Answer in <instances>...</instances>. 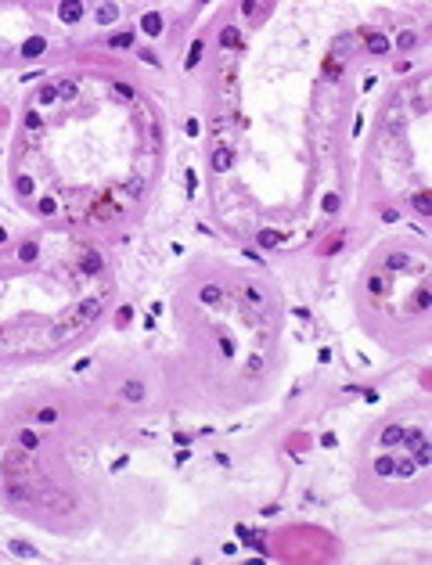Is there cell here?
I'll return each mask as SVG.
<instances>
[{
  "mask_svg": "<svg viewBox=\"0 0 432 565\" xmlns=\"http://www.w3.org/2000/svg\"><path fill=\"white\" fill-rule=\"evenodd\" d=\"M83 15H87V8L80 4V0H65V4H58V18H61L65 25L83 22Z\"/></svg>",
  "mask_w": 432,
  "mask_h": 565,
  "instance_id": "cell-1",
  "label": "cell"
},
{
  "mask_svg": "<svg viewBox=\"0 0 432 565\" xmlns=\"http://www.w3.org/2000/svg\"><path fill=\"white\" fill-rule=\"evenodd\" d=\"M230 166H234V151H230V148H216V151H213V170H216V173H227Z\"/></svg>",
  "mask_w": 432,
  "mask_h": 565,
  "instance_id": "cell-2",
  "label": "cell"
},
{
  "mask_svg": "<svg viewBox=\"0 0 432 565\" xmlns=\"http://www.w3.org/2000/svg\"><path fill=\"white\" fill-rule=\"evenodd\" d=\"M44 51H47V40H44V36H29L25 44H22V54H25V58H40Z\"/></svg>",
  "mask_w": 432,
  "mask_h": 565,
  "instance_id": "cell-3",
  "label": "cell"
},
{
  "mask_svg": "<svg viewBox=\"0 0 432 565\" xmlns=\"http://www.w3.org/2000/svg\"><path fill=\"white\" fill-rule=\"evenodd\" d=\"M119 396H123L126 403H141V400H144V382H126Z\"/></svg>",
  "mask_w": 432,
  "mask_h": 565,
  "instance_id": "cell-4",
  "label": "cell"
},
{
  "mask_svg": "<svg viewBox=\"0 0 432 565\" xmlns=\"http://www.w3.org/2000/svg\"><path fill=\"white\" fill-rule=\"evenodd\" d=\"M119 22V8L115 4H101L97 8V25H115Z\"/></svg>",
  "mask_w": 432,
  "mask_h": 565,
  "instance_id": "cell-5",
  "label": "cell"
},
{
  "mask_svg": "<svg viewBox=\"0 0 432 565\" xmlns=\"http://www.w3.org/2000/svg\"><path fill=\"white\" fill-rule=\"evenodd\" d=\"M141 25H144V32H148V36H159V32H162V15L148 11V15L141 18Z\"/></svg>",
  "mask_w": 432,
  "mask_h": 565,
  "instance_id": "cell-6",
  "label": "cell"
},
{
  "mask_svg": "<svg viewBox=\"0 0 432 565\" xmlns=\"http://www.w3.org/2000/svg\"><path fill=\"white\" fill-rule=\"evenodd\" d=\"M414 457H400V461H392V475H400V479H411L414 475Z\"/></svg>",
  "mask_w": 432,
  "mask_h": 565,
  "instance_id": "cell-7",
  "label": "cell"
},
{
  "mask_svg": "<svg viewBox=\"0 0 432 565\" xmlns=\"http://www.w3.org/2000/svg\"><path fill=\"white\" fill-rule=\"evenodd\" d=\"M396 47H400L404 54H407V51H414V47H418V32H411V29H404V32L396 36Z\"/></svg>",
  "mask_w": 432,
  "mask_h": 565,
  "instance_id": "cell-8",
  "label": "cell"
},
{
  "mask_svg": "<svg viewBox=\"0 0 432 565\" xmlns=\"http://www.w3.org/2000/svg\"><path fill=\"white\" fill-rule=\"evenodd\" d=\"M414 209H418L421 216H432V194H428V191H418V194H414Z\"/></svg>",
  "mask_w": 432,
  "mask_h": 565,
  "instance_id": "cell-9",
  "label": "cell"
},
{
  "mask_svg": "<svg viewBox=\"0 0 432 565\" xmlns=\"http://www.w3.org/2000/svg\"><path fill=\"white\" fill-rule=\"evenodd\" d=\"M202 54H206V44H202V40H194L191 51H187V61H184V65H187V69H194V65L202 61Z\"/></svg>",
  "mask_w": 432,
  "mask_h": 565,
  "instance_id": "cell-10",
  "label": "cell"
},
{
  "mask_svg": "<svg viewBox=\"0 0 432 565\" xmlns=\"http://www.w3.org/2000/svg\"><path fill=\"white\" fill-rule=\"evenodd\" d=\"M368 51H371V54H385V51H389V40H385L382 32L368 36Z\"/></svg>",
  "mask_w": 432,
  "mask_h": 565,
  "instance_id": "cell-11",
  "label": "cell"
},
{
  "mask_svg": "<svg viewBox=\"0 0 432 565\" xmlns=\"http://www.w3.org/2000/svg\"><path fill=\"white\" fill-rule=\"evenodd\" d=\"M421 443H425V428H411V432H404V447H407V450L421 447Z\"/></svg>",
  "mask_w": 432,
  "mask_h": 565,
  "instance_id": "cell-12",
  "label": "cell"
},
{
  "mask_svg": "<svg viewBox=\"0 0 432 565\" xmlns=\"http://www.w3.org/2000/svg\"><path fill=\"white\" fill-rule=\"evenodd\" d=\"M256 241H259L263 249H274V245H281V234H278V230H259Z\"/></svg>",
  "mask_w": 432,
  "mask_h": 565,
  "instance_id": "cell-13",
  "label": "cell"
},
{
  "mask_svg": "<svg viewBox=\"0 0 432 565\" xmlns=\"http://www.w3.org/2000/svg\"><path fill=\"white\" fill-rule=\"evenodd\" d=\"M404 439V428L400 425H385V432H382V443L385 447H392V443H400Z\"/></svg>",
  "mask_w": 432,
  "mask_h": 565,
  "instance_id": "cell-14",
  "label": "cell"
},
{
  "mask_svg": "<svg viewBox=\"0 0 432 565\" xmlns=\"http://www.w3.org/2000/svg\"><path fill=\"white\" fill-rule=\"evenodd\" d=\"M198 299H202V303H220V299H223V288H220V285H206V288L198 292Z\"/></svg>",
  "mask_w": 432,
  "mask_h": 565,
  "instance_id": "cell-15",
  "label": "cell"
},
{
  "mask_svg": "<svg viewBox=\"0 0 432 565\" xmlns=\"http://www.w3.org/2000/svg\"><path fill=\"white\" fill-rule=\"evenodd\" d=\"M97 310H101V299H87V303L80 306V320H94Z\"/></svg>",
  "mask_w": 432,
  "mask_h": 565,
  "instance_id": "cell-16",
  "label": "cell"
},
{
  "mask_svg": "<svg viewBox=\"0 0 432 565\" xmlns=\"http://www.w3.org/2000/svg\"><path fill=\"white\" fill-rule=\"evenodd\" d=\"M108 44H112V47H119V51H126V47H134V32H112Z\"/></svg>",
  "mask_w": 432,
  "mask_h": 565,
  "instance_id": "cell-17",
  "label": "cell"
},
{
  "mask_svg": "<svg viewBox=\"0 0 432 565\" xmlns=\"http://www.w3.org/2000/svg\"><path fill=\"white\" fill-rule=\"evenodd\" d=\"M411 454H414V464H432V447H428V443H421V447H414Z\"/></svg>",
  "mask_w": 432,
  "mask_h": 565,
  "instance_id": "cell-18",
  "label": "cell"
},
{
  "mask_svg": "<svg viewBox=\"0 0 432 565\" xmlns=\"http://www.w3.org/2000/svg\"><path fill=\"white\" fill-rule=\"evenodd\" d=\"M11 551H15L18 558H36V547L25 544V540H11Z\"/></svg>",
  "mask_w": 432,
  "mask_h": 565,
  "instance_id": "cell-19",
  "label": "cell"
},
{
  "mask_svg": "<svg viewBox=\"0 0 432 565\" xmlns=\"http://www.w3.org/2000/svg\"><path fill=\"white\" fill-rule=\"evenodd\" d=\"M428 303H432V295H428V288L421 285V288H418V295H414V306H418V313H428Z\"/></svg>",
  "mask_w": 432,
  "mask_h": 565,
  "instance_id": "cell-20",
  "label": "cell"
},
{
  "mask_svg": "<svg viewBox=\"0 0 432 565\" xmlns=\"http://www.w3.org/2000/svg\"><path fill=\"white\" fill-rule=\"evenodd\" d=\"M36 252H40V249H36V241H25V245L18 249V259H22V263H32Z\"/></svg>",
  "mask_w": 432,
  "mask_h": 565,
  "instance_id": "cell-21",
  "label": "cell"
},
{
  "mask_svg": "<svg viewBox=\"0 0 432 565\" xmlns=\"http://www.w3.org/2000/svg\"><path fill=\"white\" fill-rule=\"evenodd\" d=\"M220 44H223V47H238V29L227 25V29L220 32Z\"/></svg>",
  "mask_w": 432,
  "mask_h": 565,
  "instance_id": "cell-22",
  "label": "cell"
},
{
  "mask_svg": "<svg viewBox=\"0 0 432 565\" xmlns=\"http://www.w3.org/2000/svg\"><path fill=\"white\" fill-rule=\"evenodd\" d=\"M76 94H80V90H76V83H72V79H65V83H58V97H61V101H72Z\"/></svg>",
  "mask_w": 432,
  "mask_h": 565,
  "instance_id": "cell-23",
  "label": "cell"
},
{
  "mask_svg": "<svg viewBox=\"0 0 432 565\" xmlns=\"http://www.w3.org/2000/svg\"><path fill=\"white\" fill-rule=\"evenodd\" d=\"M392 461L396 457H375V475H392Z\"/></svg>",
  "mask_w": 432,
  "mask_h": 565,
  "instance_id": "cell-24",
  "label": "cell"
},
{
  "mask_svg": "<svg viewBox=\"0 0 432 565\" xmlns=\"http://www.w3.org/2000/svg\"><path fill=\"white\" fill-rule=\"evenodd\" d=\"M144 187H148V184H144L141 177H134V180L126 184V191H130V198H144Z\"/></svg>",
  "mask_w": 432,
  "mask_h": 565,
  "instance_id": "cell-25",
  "label": "cell"
},
{
  "mask_svg": "<svg viewBox=\"0 0 432 565\" xmlns=\"http://www.w3.org/2000/svg\"><path fill=\"white\" fill-rule=\"evenodd\" d=\"M385 267H389V270H407V256H404V252H392Z\"/></svg>",
  "mask_w": 432,
  "mask_h": 565,
  "instance_id": "cell-26",
  "label": "cell"
},
{
  "mask_svg": "<svg viewBox=\"0 0 432 565\" xmlns=\"http://www.w3.org/2000/svg\"><path fill=\"white\" fill-rule=\"evenodd\" d=\"M368 292H371V295H382V292H385V277H382V274H375V277L368 281Z\"/></svg>",
  "mask_w": 432,
  "mask_h": 565,
  "instance_id": "cell-27",
  "label": "cell"
},
{
  "mask_svg": "<svg viewBox=\"0 0 432 565\" xmlns=\"http://www.w3.org/2000/svg\"><path fill=\"white\" fill-rule=\"evenodd\" d=\"M36 421H40V425H54V421H58V411H54V407H44L40 414H36Z\"/></svg>",
  "mask_w": 432,
  "mask_h": 565,
  "instance_id": "cell-28",
  "label": "cell"
},
{
  "mask_svg": "<svg viewBox=\"0 0 432 565\" xmlns=\"http://www.w3.org/2000/svg\"><path fill=\"white\" fill-rule=\"evenodd\" d=\"M36 97H40V105H51V101L58 97V87H51V83H47V87H40V94H36Z\"/></svg>",
  "mask_w": 432,
  "mask_h": 565,
  "instance_id": "cell-29",
  "label": "cell"
},
{
  "mask_svg": "<svg viewBox=\"0 0 432 565\" xmlns=\"http://www.w3.org/2000/svg\"><path fill=\"white\" fill-rule=\"evenodd\" d=\"M83 270H87V274H97V270H101V259H97L94 252H87V256H83Z\"/></svg>",
  "mask_w": 432,
  "mask_h": 565,
  "instance_id": "cell-30",
  "label": "cell"
},
{
  "mask_svg": "<svg viewBox=\"0 0 432 565\" xmlns=\"http://www.w3.org/2000/svg\"><path fill=\"white\" fill-rule=\"evenodd\" d=\"M342 209V198L339 194H324V213H339Z\"/></svg>",
  "mask_w": 432,
  "mask_h": 565,
  "instance_id": "cell-31",
  "label": "cell"
},
{
  "mask_svg": "<svg viewBox=\"0 0 432 565\" xmlns=\"http://www.w3.org/2000/svg\"><path fill=\"white\" fill-rule=\"evenodd\" d=\"M36 443H40V436H36V432H29V428H25V432H22V447H25V450H32V447H36Z\"/></svg>",
  "mask_w": 432,
  "mask_h": 565,
  "instance_id": "cell-32",
  "label": "cell"
},
{
  "mask_svg": "<svg viewBox=\"0 0 432 565\" xmlns=\"http://www.w3.org/2000/svg\"><path fill=\"white\" fill-rule=\"evenodd\" d=\"M245 295H249V303H256V306L263 303V292H259L256 285H245Z\"/></svg>",
  "mask_w": 432,
  "mask_h": 565,
  "instance_id": "cell-33",
  "label": "cell"
},
{
  "mask_svg": "<svg viewBox=\"0 0 432 565\" xmlns=\"http://www.w3.org/2000/svg\"><path fill=\"white\" fill-rule=\"evenodd\" d=\"M54 209H58V202H54V198H40V213H44V216H51Z\"/></svg>",
  "mask_w": 432,
  "mask_h": 565,
  "instance_id": "cell-34",
  "label": "cell"
},
{
  "mask_svg": "<svg viewBox=\"0 0 432 565\" xmlns=\"http://www.w3.org/2000/svg\"><path fill=\"white\" fill-rule=\"evenodd\" d=\"M25 130H40V115L36 112H25Z\"/></svg>",
  "mask_w": 432,
  "mask_h": 565,
  "instance_id": "cell-35",
  "label": "cell"
},
{
  "mask_svg": "<svg viewBox=\"0 0 432 565\" xmlns=\"http://www.w3.org/2000/svg\"><path fill=\"white\" fill-rule=\"evenodd\" d=\"M184 130H187V137H198V134H202V123H198V119H187Z\"/></svg>",
  "mask_w": 432,
  "mask_h": 565,
  "instance_id": "cell-36",
  "label": "cell"
},
{
  "mask_svg": "<svg viewBox=\"0 0 432 565\" xmlns=\"http://www.w3.org/2000/svg\"><path fill=\"white\" fill-rule=\"evenodd\" d=\"M32 191V180L29 177H18V194H29Z\"/></svg>",
  "mask_w": 432,
  "mask_h": 565,
  "instance_id": "cell-37",
  "label": "cell"
},
{
  "mask_svg": "<svg viewBox=\"0 0 432 565\" xmlns=\"http://www.w3.org/2000/svg\"><path fill=\"white\" fill-rule=\"evenodd\" d=\"M259 371H263V360L252 356V360H249V375H259Z\"/></svg>",
  "mask_w": 432,
  "mask_h": 565,
  "instance_id": "cell-38",
  "label": "cell"
},
{
  "mask_svg": "<svg viewBox=\"0 0 432 565\" xmlns=\"http://www.w3.org/2000/svg\"><path fill=\"white\" fill-rule=\"evenodd\" d=\"M8 493H11V501H25V493L18 490V482H11V486H8Z\"/></svg>",
  "mask_w": 432,
  "mask_h": 565,
  "instance_id": "cell-39",
  "label": "cell"
},
{
  "mask_svg": "<svg viewBox=\"0 0 432 565\" xmlns=\"http://www.w3.org/2000/svg\"><path fill=\"white\" fill-rule=\"evenodd\" d=\"M194 184H198V177H194V170H187V194H194Z\"/></svg>",
  "mask_w": 432,
  "mask_h": 565,
  "instance_id": "cell-40",
  "label": "cell"
},
{
  "mask_svg": "<svg viewBox=\"0 0 432 565\" xmlns=\"http://www.w3.org/2000/svg\"><path fill=\"white\" fill-rule=\"evenodd\" d=\"M220 349H223L227 356H234V342H230V339H220Z\"/></svg>",
  "mask_w": 432,
  "mask_h": 565,
  "instance_id": "cell-41",
  "label": "cell"
},
{
  "mask_svg": "<svg viewBox=\"0 0 432 565\" xmlns=\"http://www.w3.org/2000/svg\"><path fill=\"white\" fill-rule=\"evenodd\" d=\"M115 94H123V97H134V90H130L126 83H115Z\"/></svg>",
  "mask_w": 432,
  "mask_h": 565,
  "instance_id": "cell-42",
  "label": "cell"
},
{
  "mask_svg": "<svg viewBox=\"0 0 432 565\" xmlns=\"http://www.w3.org/2000/svg\"><path fill=\"white\" fill-rule=\"evenodd\" d=\"M382 220H389V223H396V220H400V213H392V209H382Z\"/></svg>",
  "mask_w": 432,
  "mask_h": 565,
  "instance_id": "cell-43",
  "label": "cell"
}]
</instances>
